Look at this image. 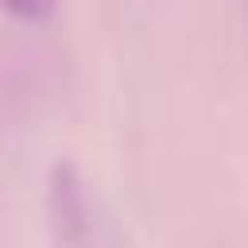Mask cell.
Masks as SVG:
<instances>
[{
    "mask_svg": "<svg viewBox=\"0 0 248 248\" xmlns=\"http://www.w3.org/2000/svg\"><path fill=\"white\" fill-rule=\"evenodd\" d=\"M8 12H16L19 19H43L50 8H54V0H0Z\"/></svg>",
    "mask_w": 248,
    "mask_h": 248,
    "instance_id": "obj_1",
    "label": "cell"
}]
</instances>
